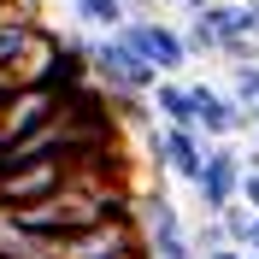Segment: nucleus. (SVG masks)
<instances>
[{
    "label": "nucleus",
    "instance_id": "nucleus-1",
    "mask_svg": "<svg viewBox=\"0 0 259 259\" xmlns=\"http://www.w3.org/2000/svg\"><path fill=\"white\" fill-rule=\"evenodd\" d=\"M89 65H95V82L106 89V95H142L147 100L153 89H159V71L130 48L124 35H100V41H89Z\"/></svg>",
    "mask_w": 259,
    "mask_h": 259
},
{
    "label": "nucleus",
    "instance_id": "nucleus-2",
    "mask_svg": "<svg viewBox=\"0 0 259 259\" xmlns=\"http://www.w3.org/2000/svg\"><path fill=\"white\" fill-rule=\"evenodd\" d=\"M242 177H247V159L230 142H218L206 153V165H200V177H194V200H200V212H206V218L230 212L236 200H242Z\"/></svg>",
    "mask_w": 259,
    "mask_h": 259
},
{
    "label": "nucleus",
    "instance_id": "nucleus-3",
    "mask_svg": "<svg viewBox=\"0 0 259 259\" xmlns=\"http://www.w3.org/2000/svg\"><path fill=\"white\" fill-rule=\"evenodd\" d=\"M124 41L142 53V59L159 71V77H177L183 65L194 59L189 41H183V30H171L165 18H130V24H124Z\"/></svg>",
    "mask_w": 259,
    "mask_h": 259
},
{
    "label": "nucleus",
    "instance_id": "nucleus-4",
    "mask_svg": "<svg viewBox=\"0 0 259 259\" xmlns=\"http://www.w3.org/2000/svg\"><path fill=\"white\" fill-rule=\"evenodd\" d=\"M136 218H142V236H147V253H153V259H200V253H194V236L183 230L177 206H171L165 194H147Z\"/></svg>",
    "mask_w": 259,
    "mask_h": 259
},
{
    "label": "nucleus",
    "instance_id": "nucleus-5",
    "mask_svg": "<svg viewBox=\"0 0 259 259\" xmlns=\"http://www.w3.org/2000/svg\"><path fill=\"white\" fill-rule=\"evenodd\" d=\"M206 153H212V142L200 136V130H183V124H159L153 130V159H159V171L183 177L189 189H194V177H200Z\"/></svg>",
    "mask_w": 259,
    "mask_h": 259
},
{
    "label": "nucleus",
    "instance_id": "nucleus-6",
    "mask_svg": "<svg viewBox=\"0 0 259 259\" xmlns=\"http://www.w3.org/2000/svg\"><path fill=\"white\" fill-rule=\"evenodd\" d=\"M189 95H194V130L206 136L212 147L230 142V136H242L253 118H247V106H236V100L224 95V89H206V82H189Z\"/></svg>",
    "mask_w": 259,
    "mask_h": 259
},
{
    "label": "nucleus",
    "instance_id": "nucleus-7",
    "mask_svg": "<svg viewBox=\"0 0 259 259\" xmlns=\"http://www.w3.org/2000/svg\"><path fill=\"white\" fill-rule=\"evenodd\" d=\"M147 106L159 112V124H183V130H194V95H189V82L159 77V89L147 95Z\"/></svg>",
    "mask_w": 259,
    "mask_h": 259
},
{
    "label": "nucleus",
    "instance_id": "nucleus-8",
    "mask_svg": "<svg viewBox=\"0 0 259 259\" xmlns=\"http://www.w3.org/2000/svg\"><path fill=\"white\" fill-rule=\"evenodd\" d=\"M71 12H77L89 30H100V35H124V24H130V12L118 0H71Z\"/></svg>",
    "mask_w": 259,
    "mask_h": 259
},
{
    "label": "nucleus",
    "instance_id": "nucleus-9",
    "mask_svg": "<svg viewBox=\"0 0 259 259\" xmlns=\"http://www.w3.org/2000/svg\"><path fill=\"white\" fill-rule=\"evenodd\" d=\"M218 224H224V242H230V247H242V253L253 247V212H247L242 200H236L230 212H218Z\"/></svg>",
    "mask_w": 259,
    "mask_h": 259
},
{
    "label": "nucleus",
    "instance_id": "nucleus-10",
    "mask_svg": "<svg viewBox=\"0 0 259 259\" xmlns=\"http://www.w3.org/2000/svg\"><path fill=\"white\" fill-rule=\"evenodd\" d=\"M224 95L236 100V106H247V112H253V106H259V65H236Z\"/></svg>",
    "mask_w": 259,
    "mask_h": 259
},
{
    "label": "nucleus",
    "instance_id": "nucleus-11",
    "mask_svg": "<svg viewBox=\"0 0 259 259\" xmlns=\"http://www.w3.org/2000/svg\"><path fill=\"white\" fill-rule=\"evenodd\" d=\"M218 59H224L230 71H236V65H259V41H253V35H236V41L218 53Z\"/></svg>",
    "mask_w": 259,
    "mask_h": 259
},
{
    "label": "nucleus",
    "instance_id": "nucleus-12",
    "mask_svg": "<svg viewBox=\"0 0 259 259\" xmlns=\"http://www.w3.org/2000/svg\"><path fill=\"white\" fill-rule=\"evenodd\" d=\"M242 206L259 212V171H247V177H242Z\"/></svg>",
    "mask_w": 259,
    "mask_h": 259
},
{
    "label": "nucleus",
    "instance_id": "nucleus-13",
    "mask_svg": "<svg viewBox=\"0 0 259 259\" xmlns=\"http://www.w3.org/2000/svg\"><path fill=\"white\" fill-rule=\"evenodd\" d=\"M118 6H124L130 18H159V12H153V6H159V0H118Z\"/></svg>",
    "mask_w": 259,
    "mask_h": 259
},
{
    "label": "nucleus",
    "instance_id": "nucleus-14",
    "mask_svg": "<svg viewBox=\"0 0 259 259\" xmlns=\"http://www.w3.org/2000/svg\"><path fill=\"white\" fill-rule=\"evenodd\" d=\"M177 6H183V12H189V18H200V12H206V6H212V0H177Z\"/></svg>",
    "mask_w": 259,
    "mask_h": 259
},
{
    "label": "nucleus",
    "instance_id": "nucleus-15",
    "mask_svg": "<svg viewBox=\"0 0 259 259\" xmlns=\"http://www.w3.org/2000/svg\"><path fill=\"white\" fill-rule=\"evenodd\" d=\"M200 259H242V247H212V253H200Z\"/></svg>",
    "mask_w": 259,
    "mask_h": 259
},
{
    "label": "nucleus",
    "instance_id": "nucleus-16",
    "mask_svg": "<svg viewBox=\"0 0 259 259\" xmlns=\"http://www.w3.org/2000/svg\"><path fill=\"white\" fill-rule=\"evenodd\" d=\"M247 35L259 41V6H247Z\"/></svg>",
    "mask_w": 259,
    "mask_h": 259
},
{
    "label": "nucleus",
    "instance_id": "nucleus-17",
    "mask_svg": "<svg viewBox=\"0 0 259 259\" xmlns=\"http://www.w3.org/2000/svg\"><path fill=\"white\" fill-rule=\"evenodd\" d=\"M242 159H247V171H259V147H247V153H242Z\"/></svg>",
    "mask_w": 259,
    "mask_h": 259
},
{
    "label": "nucleus",
    "instance_id": "nucleus-18",
    "mask_svg": "<svg viewBox=\"0 0 259 259\" xmlns=\"http://www.w3.org/2000/svg\"><path fill=\"white\" fill-rule=\"evenodd\" d=\"M247 253H259V212H253V247H247Z\"/></svg>",
    "mask_w": 259,
    "mask_h": 259
},
{
    "label": "nucleus",
    "instance_id": "nucleus-19",
    "mask_svg": "<svg viewBox=\"0 0 259 259\" xmlns=\"http://www.w3.org/2000/svg\"><path fill=\"white\" fill-rule=\"evenodd\" d=\"M247 118H253V130H259V106H253V112H247Z\"/></svg>",
    "mask_w": 259,
    "mask_h": 259
},
{
    "label": "nucleus",
    "instance_id": "nucleus-20",
    "mask_svg": "<svg viewBox=\"0 0 259 259\" xmlns=\"http://www.w3.org/2000/svg\"><path fill=\"white\" fill-rule=\"evenodd\" d=\"M242 259H259V253H242Z\"/></svg>",
    "mask_w": 259,
    "mask_h": 259
},
{
    "label": "nucleus",
    "instance_id": "nucleus-21",
    "mask_svg": "<svg viewBox=\"0 0 259 259\" xmlns=\"http://www.w3.org/2000/svg\"><path fill=\"white\" fill-rule=\"evenodd\" d=\"M30 6H41V0H30Z\"/></svg>",
    "mask_w": 259,
    "mask_h": 259
}]
</instances>
